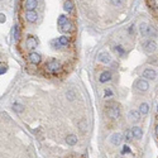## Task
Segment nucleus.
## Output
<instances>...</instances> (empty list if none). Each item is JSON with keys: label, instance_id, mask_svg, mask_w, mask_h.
<instances>
[{"label": "nucleus", "instance_id": "1", "mask_svg": "<svg viewBox=\"0 0 158 158\" xmlns=\"http://www.w3.org/2000/svg\"><path fill=\"white\" fill-rule=\"evenodd\" d=\"M139 32L143 37H156L157 36V31L154 29V27L147 24V23H142L140 24Z\"/></svg>", "mask_w": 158, "mask_h": 158}, {"label": "nucleus", "instance_id": "2", "mask_svg": "<svg viewBox=\"0 0 158 158\" xmlns=\"http://www.w3.org/2000/svg\"><path fill=\"white\" fill-rule=\"evenodd\" d=\"M46 68L48 70L49 72H58L60 71V68H61V65H60V62H58L57 60H51V61H48V62L46 63Z\"/></svg>", "mask_w": 158, "mask_h": 158}, {"label": "nucleus", "instance_id": "3", "mask_svg": "<svg viewBox=\"0 0 158 158\" xmlns=\"http://www.w3.org/2000/svg\"><path fill=\"white\" fill-rule=\"evenodd\" d=\"M143 49H144L147 53H152V52H154L157 49V43L152 39H148L147 42L143 43Z\"/></svg>", "mask_w": 158, "mask_h": 158}, {"label": "nucleus", "instance_id": "4", "mask_svg": "<svg viewBox=\"0 0 158 158\" xmlns=\"http://www.w3.org/2000/svg\"><path fill=\"white\" fill-rule=\"evenodd\" d=\"M98 60L100 61V62H102V63H109L110 61H112V57H110L109 52L101 51V52H99V54H98Z\"/></svg>", "mask_w": 158, "mask_h": 158}, {"label": "nucleus", "instance_id": "5", "mask_svg": "<svg viewBox=\"0 0 158 158\" xmlns=\"http://www.w3.org/2000/svg\"><path fill=\"white\" fill-rule=\"evenodd\" d=\"M108 115L113 119H118L119 115H120V108H119L118 105H114V106H112L108 110Z\"/></svg>", "mask_w": 158, "mask_h": 158}, {"label": "nucleus", "instance_id": "6", "mask_svg": "<svg viewBox=\"0 0 158 158\" xmlns=\"http://www.w3.org/2000/svg\"><path fill=\"white\" fill-rule=\"evenodd\" d=\"M135 86H137V89H138L139 91H142V92L147 91V90L149 89V84H148L147 80H138V81H137V84H135Z\"/></svg>", "mask_w": 158, "mask_h": 158}, {"label": "nucleus", "instance_id": "7", "mask_svg": "<svg viewBox=\"0 0 158 158\" xmlns=\"http://www.w3.org/2000/svg\"><path fill=\"white\" fill-rule=\"evenodd\" d=\"M38 44V40L34 38L33 36H29L27 38V40H25V46H27L28 49H34Z\"/></svg>", "mask_w": 158, "mask_h": 158}, {"label": "nucleus", "instance_id": "8", "mask_svg": "<svg viewBox=\"0 0 158 158\" xmlns=\"http://www.w3.org/2000/svg\"><path fill=\"white\" fill-rule=\"evenodd\" d=\"M143 77L148 78V80H154V78L157 77V72L152 68H145L144 71H143Z\"/></svg>", "mask_w": 158, "mask_h": 158}, {"label": "nucleus", "instance_id": "9", "mask_svg": "<svg viewBox=\"0 0 158 158\" xmlns=\"http://www.w3.org/2000/svg\"><path fill=\"white\" fill-rule=\"evenodd\" d=\"M123 140V135L120 133H114L112 137H110V143L113 145H119Z\"/></svg>", "mask_w": 158, "mask_h": 158}, {"label": "nucleus", "instance_id": "10", "mask_svg": "<svg viewBox=\"0 0 158 158\" xmlns=\"http://www.w3.org/2000/svg\"><path fill=\"white\" fill-rule=\"evenodd\" d=\"M38 18V14L34 10H27L25 11V19L28 20L29 23H34Z\"/></svg>", "mask_w": 158, "mask_h": 158}, {"label": "nucleus", "instance_id": "11", "mask_svg": "<svg viewBox=\"0 0 158 158\" xmlns=\"http://www.w3.org/2000/svg\"><path fill=\"white\" fill-rule=\"evenodd\" d=\"M37 5H38L37 0H25L24 1L25 10H34L37 8Z\"/></svg>", "mask_w": 158, "mask_h": 158}, {"label": "nucleus", "instance_id": "12", "mask_svg": "<svg viewBox=\"0 0 158 158\" xmlns=\"http://www.w3.org/2000/svg\"><path fill=\"white\" fill-rule=\"evenodd\" d=\"M29 61H31L33 65H38L40 62V54L37 52H31L29 53Z\"/></svg>", "mask_w": 158, "mask_h": 158}, {"label": "nucleus", "instance_id": "13", "mask_svg": "<svg viewBox=\"0 0 158 158\" xmlns=\"http://www.w3.org/2000/svg\"><path fill=\"white\" fill-rule=\"evenodd\" d=\"M110 80H112V72H110V71H104L100 75V77H99V81H100L101 84H105V82H108V81H110Z\"/></svg>", "mask_w": 158, "mask_h": 158}, {"label": "nucleus", "instance_id": "14", "mask_svg": "<svg viewBox=\"0 0 158 158\" xmlns=\"http://www.w3.org/2000/svg\"><path fill=\"white\" fill-rule=\"evenodd\" d=\"M131 134H133V138H137V139H140L143 137V130L140 127H134L131 129Z\"/></svg>", "mask_w": 158, "mask_h": 158}, {"label": "nucleus", "instance_id": "15", "mask_svg": "<svg viewBox=\"0 0 158 158\" xmlns=\"http://www.w3.org/2000/svg\"><path fill=\"white\" fill-rule=\"evenodd\" d=\"M128 116H129V119L131 121H137L140 119V113H138V110H131L128 114Z\"/></svg>", "mask_w": 158, "mask_h": 158}, {"label": "nucleus", "instance_id": "16", "mask_svg": "<svg viewBox=\"0 0 158 158\" xmlns=\"http://www.w3.org/2000/svg\"><path fill=\"white\" fill-rule=\"evenodd\" d=\"M139 113L142 114V115H147L149 113V104H147V102H142L139 106Z\"/></svg>", "mask_w": 158, "mask_h": 158}, {"label": "nucleus", "instance_id": "17", "mask_svg": "<svg viewBox=\"0 0 158 158\" xmlns=\"http://www.w3.org/2000/svg\"><path fill=\"white\" fill-rule=\"evenodd\" d=\"M66 143L68 145H75L77 143V137L74 135V134H70V135L66 137Z\"/></svg>", "mask_w": 158, "mask_h": 158}, {"label": "nucleus", "instance_id": "18", "mask_svg": "<svg viewBox=\"0 0 158 158\" xmlns=\"http://www.w3.org/2000/svg\"><path fill=\"white\" fill-rule=\"evenodd\" d=\"M114 51H115L116 54H118V56H120V57H125V56H127V51H125L121 46H114Z\"/></svg>", "mask_w": 158, "mask_h": 158}, {"label": "nucleus", "instance_id": "19", "mask_svg": "<svg viewBox=\"0 0 158 158\" xmlns=\"http://www.w3.org/2000/svg\"><path fill=\"white\" fill-rule=\"evenodd\" d=\"M63 9H65L67 13H71V11L74 10V4H72L71 0H65V3H63Z\"/></svg>", "mask_w": 158, "mask_h": 158}, {"label": "nucleus", "instance_id": "20", "mask_svg": "<svg viewBox=\"0 0 158 158\" xmlns=\"http://www.w3.org/2000/svg\"><path fill=\"white\" fill-rule=\"evenodd\" d=\"M61 31H62V32H71L72 31V23L68 20V22L65 23V24L61 27Z\"/></svg>", "mask_w": 158, "mask_h": 158}, {"label": "nucleus", "instance_id": "21", "mask_svg": "<svg viewBox=\"0 0 158 158\" xmlns=\"http://www.w3.org/2000/svg\"><path fill=\"white\" fill-rule=\"evenodd\" d=\"M13 109H14V112H17V113H23V112H24V106H23L22 104H18V102L13 104Z\"/></svg>", "mask_w": 158, "mask_h": 158}, {"label": "nucleus", "instance_id": "22", "mask_svg": "<svg viewBox=\"0 0 158 158\" xmlns=\"http://www.w3.org/2000/svg\"><path fill=\"white\" fill-rule=\"evenodd\" d=\"M68 22V19H67V17L66 15H60L58 17V20H57V24L60 25V27H62L65 23Z\"/></svg>", "mask_w": 158, "mask_h": 158}, {"label": "nucleus", "instance_id": "23", "mask_svg": "<svg viewBox=\"0 0 158 158\" xmlns=\"http://www.w3.org/2000/svg\"><path fill=\"white\" fill-rule=\"evenodd\" d=\"M58 42H60L61 46H67L70 43V40H68V38H67L66 36H61L60 38H58Z\"/></svg>", "mask_w": 158, "mask_h": 158}, {"label": "nucleus", "instance_id": "24", "mask_svg": "<svg viewBox=\"0 0 158 158\" xmlns=\"http://www.w3.org/2000/svg\"><path fill=\"white\" fill-rule=\"evenodd\" d=\"M66 98L68 99L70 101L75 100V98H76V92H75V91H72V90H68V91L66 92Z\"/></svg>", "mask_w": 158, "mask_h": 158}, {"label": "nucleus", "instance_id": "25", "mask_svg": "<svg viewBox=\"0 0 158 158\" xmlns=\"http://www.w3.org/2000/svg\"><path fill=\"white\" fill-rule=\"evenodd\" d=\"M13 36H14V40L19 39V25H14L13 28Z\"/></svg>", "mask_w": 158, "mask_h": 158}, {"label": "nucleus", "instance_id": "26", "mask_svg": "<svg viewBox=\"0 0 158 158\" xmlns=\"http://www.w3.org/2000/svg\"><path fill=\"white\" fill-rule=\"evenodd\" d=\"M148 62L152 63V65H158V56H152V57H149Z\"/></svg>", "mask_w": 158, "mask_h": 158}, {"label": "nucleus", "instance_id": "27", "mask_svg": "<svg viewBox=\"0 0 158 158\" xmlns=\"http://www.w3.org/2000/svg\"><path fill=\"white\" fill-rule=\"evenodd\" d=\"M112 1V4L114 7H121L123 3H124V0H110Z\"/></svg>", "mask_w": 158, "mask_h": 158}, {"label": "nucleus", "instance_id": "28", "mask_svg": "<svg viewBox=\"0 0 158 158\" xmlns=\"http://www.w3.org/2000/svg\"><path fill=\"white\" fill-rule=\"evenodd\" d=\"M110 96H113V91L110 89H106L104 91V98L105 99H108V98H110Z\"/></svg>", "mask_w": 158, "mask_h": 158}, {"label": "nucleus", "instance_id": "29", "mask_svg": "<svg viewBox=\"0 0 158 158\" xmlns=\"http://www.w3.org/2000/svg\"><path fill=\"white\" fill-rule=\"evenodd\" d=\"M51 44L53 46V48H60V47H62V46L60 44V42H58V39H53L51 42Z\"/></svg>", "mask_w": 158, "mask_h": 158}, {"label": "nucleus", "instance_id": "30", "mask_svg": "<svg viewBox=\"0 0 158 158\" xmlns=\"http://www.w3.org/2000/svg\"><path fill=\"white\" fill-rule=\"evenodd\" d=\"M131 138H133V134H131V130H127V131H125V138H124V139L130 140Z\"/></svg>", "mask_w": 158, "mask_h": 158}, {"label": "nucleus", "instance_id": "31", "mask_svg": "<svg viewBox=\"0 0 158 158\" xmlns=\"http://www.w3.org/2000/svg\"><path fill=\"white\" fill-rule=\"evenodd\" d=\"M121 153H123V154H125V153H130V148H129V145H124V147H123Z\"/></svg>", "mask_w": 158, "mask_h": 158}, {"label": "nucleus", "instance_id": "32", "mask_svg": "<svg viewBox=\"0 0 158 158\" xmlns=\"http://www.w3.org/2000/svg\"><path fill=\"white\" fill-rule=\"evenodd\" d=\"M85 124H86V120H82V121L80 123V125H81V130H82V131L86 130V127H85Z\"/></svg>", "mask_w": 158, "mask_h": 158}, {"label": "nucleus", "instance_id": "33", "mask_svg": "<svg viewBox=\"0 0 158 158\" xmlns=\"http://www.w3.org/2000/svg\"><path fill=\"white\" fill-rule=\"evenodd\" d=\"M5 72H7V67H0V75L5 74Z\"/></svg>", "mask_w": 158, "mask_h": 158}, {"label": "nucleus", "instance_id": "34", "mask_svg": "<svg viewBox=\"0 0 158 158\" xmlns=\"http://www.w3.org/2000/svg\"><path fill=\"white\" fill-rule=\"evenodd\" d=\"M5 22V15L4 14H0V23H4Z\"/></svg>", "mask_w": 158, "mask_h": 158}, {"label": "nucleus", "instance_id": "35", "mask_svg": "<svg viewBox=\"0 0 158 158\" xmlns=\"http://www.w3.org/2000/svg\"><path fill=\"white\" fill-rule=\"evenodd\" d=\"M156 134H157V135H158V124L156 125Z\"/></svg>", "mask_w": 158, "mask_h": 158}, {"label": "nucleus", "instance_id": "36", "mask_svg": "<svg viewBox=\"0 0 158 158\" xmlns=\"http://www.w3.org/2000/svg\"><path fill=\"white\" fill-rule=\"evenodd\" d=\"M157 114H158V105H157Z\"/></svg>", "mask_w": 158, "mask_h": 158}]
</instances>
